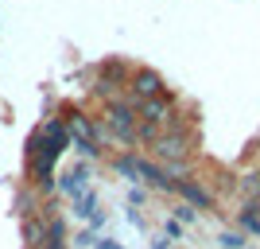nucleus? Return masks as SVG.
<instances>
[{
	"label": "nucleus",
	"instance_id": "6",
	"mask_svg": "<svg viewBox=\"0 0 260 249\" xmlns=\"http://www.w3.org/2000/svg\"><path fill=\"white\" fill-rule=\"evenodd\" d=\"M167 94V86H163V78L155 74V70H136L132 74V101H148V98H163Z\"/></svg>",
	"mask_w": 260,
	"mask_h": 249
},
{
	"label": "nucleus",
	"instance_id": "14",
	"mask_svg": "<svg viewBox=\"0 0 260 249\" xmlns=\"http://www.w3.org/2000/svg\"><path fill=\"white\" fill-rule=\"evenodd\" d=\"M241 191L249 195V203H260V172H249V175H241Z\"/></svg>",
	"mask_w": 260,
	"mask_h": 249
},
{
	"label": "nucleus",
	"instance_id": "15",
	"mask_svg": "<svg viewBox=\"0 0 260 249\" xmlns=\"http://www.w3.org/2000/svg\"><path fill=\"white\" fill-rule=\"evenodd\" d=\"M159 125H148V121H136V144H155V136H159Z\"/></svg>",
	"mask_w": 260,
	"mask_h": 249
},
{
	"label": "nucleus",
	"instance_id": "19",
	"mask_svg": "<svg viewBox=\"0 0 260 249\" xmlns=\"http://www.w3.org/2000/svg\"><path fill=\"white\" fill-rule=\"evenodd\" d=\"M152 249H171V245H167V238H159V241H152Z\"/></svg>",
	"mask_w": 260,
	"mask_h": 249
},
{
	"label": "nucleus",
	"instance_id": "16",
	"mask_svg": "<svg viewBox=\"0 0 260 249\" xmlns=\"http://www.w3.org/2000/svg\"><path fill=\"white\" fill-rule=\"evenodd\" d=\"M217 241H221V249H245V234L241 230H225Z\"/></svg>",
	"mask_w": 260,
	"mask_h": 249
},
{
	"label": "nucleus",
	"instance_id": "2",
	"mask_svg": "<svg viewBox=\"0 0 260 249\" xmlns=\"http://www.w3.org/2000/svg\"><path fill=\"white\" fill-rule=\"evenodd\" d=\"M105 129L120 144H136V109H132V101H124V98L109 101L105 105Z\"/></svg>",
	"mask_w": 260,
	"mask_h": 249
},
{
	"label": "nucleus",
	"instance_id": "4",
	"mask_svg": "<svg viewBox=\"0 0 260 249\" xmlns=\"http://www.w3.org/2000/svg\"><path fill=\"white\" fill-rule=\"evenodd\" d=\"M132 109H136V121H148V125H159V129L175 121V105L167 94L163 98H148V101H132Z\"/></svg>",
	"mask_w": 260,
	"mask_h": 249
},
{
	"label": "nucleus",
	"instance_id": "10",
	"mask_svg": "<svg viewBox=\"0 0 260 249\" xmlns=\"http://www.w3.org/2000/svg\"><path fill=\"white\" fill-rule=\"evenodd\" d=\"M237 226L241 234H252V238H260V203H245L237 210Z\"/></svg>",
	"mask_w": 260,
	"mask_h": 249
},
{
	"label": "nucleus",
	"instance_id": "7",
	"mask_svg": "<svg viewBox=\"0 0 260 249\" xmlns=\"http://www.w3.org/2000/svg\"><path fill=\"white\" fill-rule=\"evenodd\" d=\"M175 195H183V203L194 210H214V195L194 179H175Z\"/></svg>",
	"mask_w": 260,
	"mask_h": 249
},
{
	"label": "nucleus",
	"instance_id": "12",
	"mask_svg": "<svg viewBox=\"0 0 260 249\" xmlns=\"http://www.w3.org/2000/svg\"><path fill=\"white\" fill-rule=\"evenodd\" d=\"M27 245H31V249L47 245V222H43V218H31V222H27Z\"/></svg>",
	"mask_w": 260,
	"mask_h": 249
},
{
	"label": "nucleus",
	"instance_id": "18",
	"mask_svg": "<svg viewBox=\"0 0 260 249\" xmlns=\"http://www.w3.org/2000/svg\"><path fill=\"white\" fill-rule=\"evenodd\" d=\"M167 238H171V241L183 238V226H179V222H167Z\"/></svg>",
	"mask_w": 260,
	"mask_h": 249
},
{
	"label": "nucleus",
	"instance_id": "13",
	"mask_svg": "<svg viewBox=\"0 0 260 249\" xmlns=\"http://www.w3.org/2000/svg\"><path fill=\"white\" fill-rule=\"evenodd\" d=\"M113 168H117L120 175H124V179H132V183H140V172H136V156H117V160H113Z\"/></svg>",
	"mask_w": 260,
	"mask_h": 249
},
{
	"label": "nucleus",
	"instance_id": "11",
	"mask_svg": "<svg viewBox=\"0 0 260 249\" xmlns=\"http://www.w3.org/2000/svg\"><path fill=\"white\" fill-rule=\"evenodd\" d=\"M74 206H78V218H89L93 226H101V222H105V214L98 210V195H93V191H86L82 199H74Z\"/></svg>",
	"mask_w": 260,
	"mask_h": 249
},
{
	"label": "nucleus",
	"instance_id": "20",
	"mask_svg": "<svg viewBox=\"0 0 260 249\" xmlns=\"http://www.w3.org/2000/svg\"><path fill=\"white\" fill-rule=\"evenodd\" d=\"M256 152H260V141H256Z\"/></svg>",
	"mask_w": 260,
	"mask_h": 249
},
{
	"label": "nucleus",
	"instance_id": "3",
	"mask_svg": "<svg viewBox=\"0 0 260 249\" xmlns=\"http://www.w3.org/2000/svg\"><path fill=\"white\" fill-rule=\"evenodd\" d=\"M152 152H155V160H163V163L186 160V152H190V132H186V129H167V132H159V136H155V144H152Z\"/></svg>",
	"mask_w": 260,
	"mask_h": 249
},
{
	"label": "nucleus",
	"instance_id": "8",
	"mask_svg": "<svg viewBox=\"0 0 260 249\" xmlns=\"http://www.w3.org/2000/svg\"><path fill=\"white\" fill-rule=\"evenodd\" d=\"M58 179V191H62L66 199H82L89 191V168L82 163V168H74V172H62V175H54Z\"/></svg>",
	"mask_w": 260,
	"mask_h": 249
},
{
	"label": "nucleus",
	"instance_id": "9",
	"mask_svg": "<svg viewBox=\"0 0 260 249\" xmlns=\"http://www.w3.org/2000/svg\"><path fill=\"white\" fill-rule=\"evenodd\" d=\"M136 172H140V179L152 183L155 191H175V183L167 179V172H163V163H152V160H144V156H136Z\"/></svg>",
	"mask_w": 260,
	"mask_h": 249
},
{
	"label": "nucleus",
	"instance_id": "5",
	"mask_svg": "<svg viewBox=\"0 0 260 249\" xmlns=\"http://www.w3.org/2000/svg\"><path fill=\"white\" fill-rule=\"evenodd\" d=\"M124 78H128V66L120 63V59H109L105 66H101L98 82H93V90H98L101 98L113 101V94H117V86H124Z\"/></svg>",
	"mask_w": 260,
	"mask_h": 249
},
{
	"label": "nucleus",
	"instance_id": "17",
	"mask_svg": "<svg viewBox=\"0 0 260 249\" xmlns=\"http://www.w3.org/2000/svg\"><path fill=\"white\" fill-rule=\"evenodd\" d=\"M194 218H198V210H194V206H175V222H179V226H183V222H194Z\"/></svg>",
	"mask_w": 260,
	"mask_h": 249
},
{
	"label": "nucleus",
	"instance_id": "1",
	"mask_svg": "<svg viewBox=\"0 0 260 249\" xmlns=\"http://www.w3.org/2000/svg\"><path fill=\"white\" fill-rule=\"evenodd\" d=\"M66 148H70L66 121H47L43 129L27 141V156H31V172H35L39 191H54V163H58V156Z\"/></svg>",
	"mask_w": 260,
	"mask_h": 249
}]
</instances>
